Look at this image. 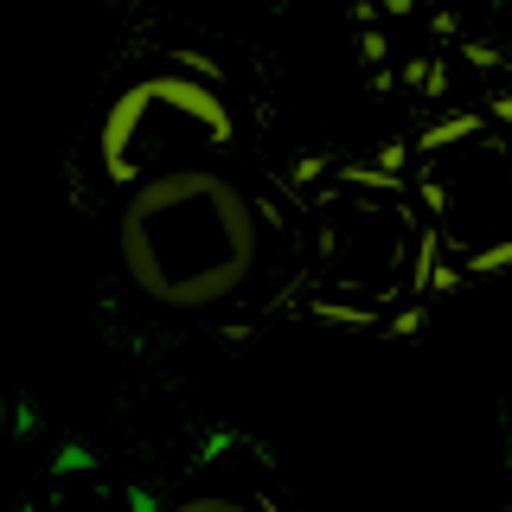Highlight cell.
Segmentation results:
<instances>
[{
  "instance_id": "obj_1",
  "label": "cell",
  "mask_w": 512,
  "mask_h": 512,
  "mask_svg": "<svg viewBox=\"0 0 512 512\" xmlns=\"http://www.w3.org/2000/svg\"><path fill=\"white\" fill-rule=\"evenodd\" d=\"M122 269L154 308L199 314L231 301L256 269V212L212 167H173L128 186L116 224Z\"/></svg>"
},
{
  "instance_id": "obj_2",
  "label": "cell",
  "mask_w": 512,
  "mask_h": 512,
  "mask_svg": "<svg viewBox=\"0 0 512 512\" xmlns=\"http://www.w3.org/2000/svg\"><path fill=\"white\" fill-rule=\"evenodd\" d=\"M237 122L212 90V77L192 71H160L128 84L116 103L103 109V141H96V167L109 186H141L154 173L192 167L205 148H231Z\"/></svg>"
},
{
  "instance_id": "obj_3",
  "label": "cell",
  "mask_w": 512,
  "mask_h": 512,
  "mask_svg": "<svg viewBox=\"0 0 512 512\" xmlns=\"http://www.w3.org/2000/svg\"><path fill=\"white\" fill-rule=\"evenodd\" d=\"M480 128H487V116L480 109H455V116H442V122H429L423 135H416V154H448V148H468V141H480Z\"/></svg>"
},
{
  "instance_id": "obj_4",
  "label": "cell",
  "mask_w": 512,
  "mask_h": 512,
  "mask_svg": "<svg viewBox=\"0 0 512 512\" xmlns=\"http://www.w3.org/2000/svg\"><path fill=\"white\" fill-rule=\"evenodd\" d=\"M461 269L468 276H493V269H512V237H493V244H474L461 256Z\"/></svg>"
},
{
  "instance_id": "obj_5",
  "label": "cell",
  "mask_w": 512,
  "mask_h": 512,
  "mask_svg": "<svg viewBox=\"0 0 512 512\" xmlns=\"http://www.w3.org/2000/svg\"><path fill=\"white\" fill-rule=\"evenodd\" d=\"M90 468H96V455H90L84 442H64L58 455H52V474H58V480H64V474H90Z\"/></svg>"
},
{
  "instance_id": "obj_6",
  "label": "cell",
  "mask_w": 512,
  "mask_h": 512,
  "mask_svg": "<svg viewBox=\"0 0 512 512\" xmlns=\"http://www.w3.org/2000/svg\"><path fill=\"white\" fill-rule=\"evenodd\" d=\"M180 512H256L244 500H218V493H192V500H180Z\"/></svg>"
},
{
  "instance_id": "obj_7",
  "label": "cell",
  "mask_w": 512,
  "mask_h": 512,
  "mask_svg": "<svg viewBox=\"0 0 512 512\" xmlns=\"http://www.w3.org/2000/svg\"><path fill=\"white\" fill-rule=\"evenodd\" d=\"M173 64H180V71H192V77H212V84H218V64L205 58V52H173Z\"/></svg>"
},
{
  "instance_id": "obj_8",
  "label": "cell",
  "mask_w": 512,
  "mask_h": 512,
  "mask_svg": "<svg viewBox=\"0 0 512 512\" xmlns=\"http://www.w3.org/2000/svg\"><path fill=\"white\" fill-rule=\"evenodd\" d=\"M320 173H327V160H320V154H301L288 180H295V186H308V180H320Z\"/></svg>"
},
{
  "instance_id": "obj_9",
  "label": "cell",
  "mask_w": 512,
  "mask_h": 512,
  "mask_svg": "<svg viewBox=\"0 0 512 512\" xmlns=\"http://www.w3.org/2000/svg\"><path fill=\"white\" fill-rule=\"evenodd\" d=\"M384 52H391V45H384V32H365V39H359V58L365 64H384Z\"/></svg>"
},
{
  "instance_id": "obj_10",
  "label": "cell",
  "mask_w": 512,
  "mask_h": 512,
  "mask_svg": "<svg viewBox=\"0 0 512 512\" xmlns=\"http://www.w3.org/2000/svg\"><path fill=\"white\" fill-rule=\"evenodd\" d=\"M32 429H39V410H32V404H13V436H32Z\"/></svg>"
},
{
  "instance_id": "obj_11",
  "label": "cell",
  "mask_w": 512,
  "mask_h": 512,
  "mask_svg": "<svg viewBox=\"0 0 512 512\" xmlns=\"http://www.w3.org/2000/svg\"><path fill=\"white\" fill-rule=\"evenodd\" d=\"M487 116H493V122H512V90H493V96H487Z\"/></svg>"
},
{
  "instance_id": "obj_12",
  "label": "cell",
  "mask_w": 512,
  "mask_h": 512,
  "mask_svg": "<svg viewBox=\"0 0 512 512\" xmlns=\"http://www.w3.org/2000/svg\"><path fill=\"white\" fill-rule=\"evenodd\" d=\"M461 58H468V64H480V71H493V64H500V52H493V45H468Z\"/></svg>"
},
{
  "instance_id": "obj_13",
  "label": "cell",
  "mask_w": 512,
  "mask_h": 512,
  "mask_svg": "<svg viewBox=\"0 0 512 512\" xmlns=\"http://www.w3.org/2000/svg\"><path fill=\"white\" fill-rule=\"evenodd\" d=\"M122 500H128V512H160V506H154V493H148V487H128V493H122Z\"/></svg>"
},
{
  "instance_id": "obj_14",
  "label": "cell",
  "mask_w": 512,
  "mask_h": 512,
  "mask_svg": "<svg viewBox=\"0 0 512 512\" xmlns=\"http://www.w3.org/2000/svg\"><path fill=\"white\" fill-rule=\"evenodd\" d=\"M423 327V308H404V314H391V333H416Z\"/></svg>"
},
{
  "instance_id": "obj_15",
  "label": "cell",
  "mask_w": 512,
  "mask_h": 512,
  "mask_svg": "<svg viewBox=\"0 0 512 512\" xmlns=\"http://www.w3.org/2000/svg\"><path fill=\"white\" fill-rule=\"evenodd\" d=\"M20 512H32V506H20Z\"/></svg>"
}]
</instances>
